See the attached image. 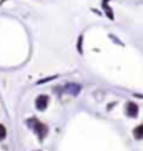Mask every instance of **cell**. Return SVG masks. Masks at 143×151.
Returning <instances> with one entry per match:
<instances>
[{"label":"cell","mask_w":143,"mask_h":151,"mask_svg":"<svg viewBox=\"0 0 143 151\" xmlns=\"http://www.w3.org/2000/svg\"><path fill=\"white\" fill-rule=\"evenodd\" d=\"M27 124H28V128H32L37 133V136H38V139H40V141H43L45 138H47V134H48V126H47L45 123L38 121L37 118H28Z\"/></svg>","instance_id":"cell-1"},{"label":"cell","mask_w":143,"mask_h":151,"mask_svg":"<svg viewBox=\"0 0 143 151\" xmlns=\"http://www.w3.org/2000/svg\"><path fill=\"white\" fill-rule=\"evenodd\" d=\"M82 52H83V50H82V37H80V38H78V53H82Z\"/></svg>","instance_id":"cell-8"},{"label":"cell","mask_w":143,"mask_h":151,"mask_svg":"<svg viewBox=\"0 0 143 151\" xmlns=\"http://www.w3.org/2000/svg\"><path fill=\"white\" fill-rule=\"evenodd\" d=\"M133 138L135 139H143V124H138L133 129Z\"/></svg>","instance_id":"cell-5"},{"label":"cell","mask_w":143,"mask_h":151,"mask_svg":"<svg viewBox=\"0 0 143 151\" xmlns=\"http://www.w3.org/2000/svg\"><path fill=\"white\" fill-rule=\"evenodd\" d=\"M37 151H40V150H37Z\"/></svg>","instance_id":"cell-10"},{"label":"cell","mask_w":143,"mask_h":151,"mask_svg":"<svg viewBox=\"0 0 143 151\" xmlns=\"http://www.w3.org/2000/svg\"><path fill=\"white\" fill-rule=\"evenodd\" d=\"M80 90H82V86L78 83H68L67 86H65V91H67L68 95H72V96H78Z\"/></svg>","instance_id":"cell-4"},{"label":"cell","mask_w":143,"mask_h":151,"mask_svg":"<svg viewBox=\"0 0 143 151\" xmlns=\"http://www.w3.org/2000/svg\"><path fill=\"white\" fill-rule=\"evenodd\" d=\"M135 96H136V98H143V95H138V93H136Z\"/></svg>","instance_id":"cell-9"},{"label":"cell","mask_w":143,"mask_h":151,"mask_svg":"<svg viewBox=\"0 0 143 151\" xmlns=\"http://www.w3.org/2000/svg\"><path fill=\"white\" fill-rule=\"evenodd\" d=\"M138 113H140V108L135 101H126L125 103V115L128 116V118H136Z\"/></svg>","instance_id":"cell-2"},{"label":"cell","mask_w":143,"mask_h":151,"mask_svg":"<svg viewBox=\"0 0 143 151\" xmlns=\"http://www.w3.org/2000/svg\"><path fill=\"white\" fill-rule=\"evenodd\" d=\"M107 2H108V0H105V2H103V10L107 12V17L110 18V20H113V12H112V9L108 7V4H107Z\"/></svg>","instance_id":"cell-6"},{"label":"cell","mask_w":143,"mask_h":151,"mask_svg":"<svg viewBox=\"0 0 143 151\" xmlns=\"http://www.w3.org/2000/svg\"><path fill=\"white\" fill-rule=\"evenodd\" d=\"M5 138H7V128L4 124H0V141H4Z\"/></svg>","instance_id":"cell-7"},{"label":"cell","mask_w":143,"mask_h":151,"mask_svg":"<svg viewBox=\"0 0 143 151\" xmlns=\"http://www.w3.org/2000/svg\"><path fill=\"white\" fill-rule=\"evenodd\" d=\"M48 103H50V98L47 96V95H38V96L35 98V108L38 111H45L48 108Z\"/></svg>","instance_id":"cell-3"}]
</instances>
